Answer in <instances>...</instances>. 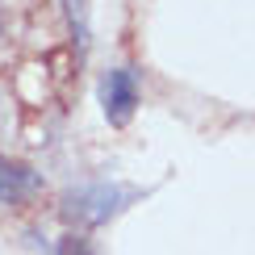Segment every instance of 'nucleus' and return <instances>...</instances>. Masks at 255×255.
Wrapping results in <instances>:
<instances>
[{
    "instance_id": "f257e3e1",
    "label": "nucleus",
    "mask_w": 255,
    "mask_h": 255,
    "mask_svg": "<svg viewBox=\"0 0 255 255\" xmlns=\"http://www.w3.org/2000/svg\"><path fill=\"white\" fill-rule=\"evenodd\" d=\"M126 201H130V193L118 184H92V188H76V193L63 197V214L80 222V226H101L118 209H126Z\"/></svg>"
},
{
    "instance_id": "f03ea898",
    "label": "nucleus",
    "mask_w": 255,
    "mask_h": 255,
    "mask_svg": "<svg viewBox=\"0 0 255 255\" xmlns=\"http://www.w3.org/2000/svg\"><path fill=\"white\" fill-rule=\"evenodd\" d=\"M101 105H105V118H109L113 126H126L138 105V80L130 67H118L109 71V76L101 80Z\"/></svg>"
},
{
    "instance_id": "7ed1b4c3",
    "label": "nucleus",
    "mask_w": 255,
    "mask_h": 255,
    "mask_svg": "<svg viewBox=\"0 0 255 255\" xmlns=\"http://www.w3.org/2000/svg\"><path fill=\"white\" fill-rule=\"evenodd\" d=\"M34 188H38V176L29 172L25 163H17V159H0V201H4V205L25 201Z\"/></svg>"
},
{
    "instance_id": "20e7f679",
    "label": "nucleus",
    "mask_w": 255,
    "mask_h": 255,
    "mask_svg": "<svg viewBox=\"0 0 255 255\" xmlns=\"http://www.w3.org/2000/svg\"><path fill=\"white\" fill-rule=\"evenodd\" d=\"M59 255H88V243L71 235V239H67V243H63V247H59Z\"/></svg>"
}]
</instances>
